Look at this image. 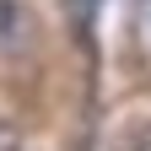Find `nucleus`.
I'll list each match as a JSON object with an SVG mask.
<instances>
[{
	"instance_id": "nucleus-1",
	"label": "nucleus",
	"mask_w": 151,
	"mask_h": 151,
	"mask_svg": "<svg viewBox=\"0 0 151 151\" xmlns=\"http://www.w3.org/2000/svg\"><path fill=\"white\" fill-rule=\"evenodd\" d=\"M0 151H22V129L0 119Z\"/></svg>"
}]
</instances>
